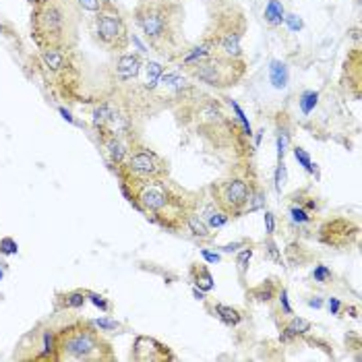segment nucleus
I'll return each mask as SVG.
<instances>
[{"label":"nucleus","mask_w":362,"mask_h":362,"mask_svg":"<svg viewBox=\"0 0 362 362\" xmlns=\"http://www.w3.org/2000/svg\"><path fill=\"white\" fill-rule=\"evenodd\" d=\"M191 279H193L195 286H199V288L205 290V292H209V290L214 288V278H211L209 269H207L203 263H195V265L191 267Z\"/></svg>","instance_id":"19"},{"label":"nucleus","mask_w":362,"mask_h":362,"mask_svg":"<svg viewBox=\"0 0 362 362\" xmlns=\"http://www.w3.org/2000/svg\"><path fill=\"white\" fill-rule=\"evenodd\" d=\"M310 321L303 319V317H290V321L281 327V335L279 339L281 341H292L296 337H305L310 332Z\"/></svg>","instance_id":"16"},{"label":"nucleus","mask_w":362,"mask_h":362,"mask_svg":"<svg viewBox=\"0 0 362 362\" xmlns=\"http://www.w3.org/2000/svg\"><path fill=\"white\" fill-rule=\"evenodd\" d=\"M185 73L199 83L209 85L214 89H230L236 87L247 77V60L226 54H209L185 62Z\"/></svg>","instance_id":"7"},{"label":"nucleus","mask_w":362,"mask_h":362,"mask_svg":"<svg viewBox=\"0 0 362 362\" xmlns=\"http://www.w3.org/2000/svg\"><path fill=\"white\" fill-rule=\"evenodd\" d=\"M327 307H329V310H332L334 315H337V313H339V308H341V303H339L337 298H329Z\"/></svg>","instance_id":"34"},{"label":"nucleus","mask_w":362,"mask_h":362,"mask_svg":"<svg viewBox=\"0 0 362 362\" xmlns=\"http://www.w3.org/2000/svg\"><path fill=\"white\" fill-rule=\"evenodd\" d=\"M245 33H247V17H245L243 8L236 4H226L220 11H216V15L211 17V23L205 31L201 44L193 50H187V54L182 56V64L209 54L240 58L243 56L240 40Z\"/></svg>","instance_id":"5"},{"label":"nucleus","mask_w":362,"mask_h":362,"mask_svg":"<svg viewBox=\"0 0 362 362\" xmlns=\"http://www.w3.org/2000/svg\"><path fill=\"white\" fill-rule=\"evenodd\" d=\"M294 156H296V160L303 164V166L307 168L308 172H313L315 168H313V162H310V158H308V153L305 149H300V147H294Z\"/></svg>","instance_id":"27"},{"label":"nucleus","mask_w":362,"mask_h":362,"mask_svg":"<svg viewBox=\"0 0 362 362\" xmlns=\"http://www.w3.org/2000/svg\"><path fill=\"white\" fill-rule=\"evenodd\" d=\"M317 98H319V95H317V91H307V93L303 95V100H300V106H303V110L307 112V114L313 110V106L317 104Z\"/></svg>","instance_id":"26"},{"label":"nucleus","mask_w":362,"mask_h":362,"mask_svg":"<svg viewBox=\"0 0 362 362\" xmlns=\"http://www.w3.org/2000/svg\"><path fill=\"white\" fill-rule=\"evenodd\" d=\"M203 257H205L209 263H218V261H220V257H218V255H214V252H209V251H203Z\"/></svg>","instance_id":"35"},{"label":"nucleus","mask_w":362,"mask_h":362,"mask_svg":"<svg viewBox=\"0 0 362 362\" xmlns=\"http://www.w3.org/2000/svg\"><path fill=\"white\" fill-rule=\"evenodd\" d=\"M133 358L139 362H160V361H174V354H170L168 346L160 344L153 337H137Z\"/></svg>","instance_id":"13"},{"label":"nucleus","mask_w":362,"mask_h":362,"mask_svg":"<svg viewBox=\"0 0 362 362\" xmlns=\"http://www.w3.org/2000/svg\"><path fill=\"white\" fill-rule=\"evenodd\" d=\"M251 257H252V249H245V251L238 255L236 263H238V267H240V272H243V274L247 272V267H249V261H251Z\"/></svg>","instance_id":"28"},{"label":"nucleus","mask_w":362,"mask_h":362,"mask_svg":"<svg viewBox=\"0 0 362 362\" xmlns=\"http://www.w3.org/2000/svg\"><path fill=\"white\" fill-rule=\"evenodd\" d=\"M93 35L95 42L114 54H122L131 44V33L122 11L114 0H102L93 17Z\"/></svg>","instance_id":"8"},{"label":"nucleus","mask_w":362,"mask_h":362,"mask_svg":"<svg viewBox=\"0 0 362 362\" xmlns=\"http://www.w3.org/2000/svg\"><path fill=\"white\" fill-rule=\"evenodd\" d=\"M290 220L296 223V226H307V223H313V214L307 211L305 207L300 205H290Z\"/></svg>","instance_id":"23"},{"label":"nucleus","mask_w":362,"mask_h":362,"mask_svg":"<svg viewBox=\"0 0 362 362\" xmlns=\"http://www.w3.org/2000/svg\"><path fill=\"white\" fill-rule=\"evenodd\" d=\"M278 292H279V286L274 284V279H267V281H263L261 286L252 288L251 296L255 298V300H259V303H269Z\"/></svg>","instance_id":"20"},{"label":"nucleus","mask_w":362,"mask_h":362,"mask_svg":"<svg viewBox=\"0 0 362 362\" xmlns=\"http://www.w3.org/2000/svg\"><path fill=\"white\" fill-rule=\"evenodd\" d=\"M267 249L272 252V257H276L279 261V255H278V249H276V245H274V240H267Z\"/></svg>","instance_id":"36"},{"label":"nucleus","mask_w":362,"mask_h":362,"mask_svg":"<svg viewBox=\"0 0 362 362\" xmlns=\"http://www.w3.org/2000/svg\"><path fill=\"white\" fill-rule=\"evenodd\" d=\"M358 238V226L346 218H334L319 226V240L332 249H346Z\"/></svg>","instance_id":"11"},{"label":"nucleus","mask_w":362,"mask_h":362,"mask_svg":"<svg viewBox=\"0 0 362 362\" xmlns=\"http://www.w3.org/2000/svg\"><path fill=\"white\" fill-rule=\"evenodd\" d=\"M265 21L269 25H279L284 21V8L278 0H269V6L265 8Z\"/></svg>","instance_id":"22"},{"label":"nucleus","mask_w":362,"mask_h":362,"mask_svg":"<svg viewBox=\"0 0 362 362\" xmlns=\"http://www.w3.org/2000/svg\"><path fill=\"white\" fill-rule=\"evenodd\" d=\"M209 193L216 207L228 218H240L243 214L249 211L255 187L245 178H226L220 182H214Z\"/></svg>","instance_id":"10"},{"label":"nucleus","mask_w":362,"mask_h":362,"mask_svg":"<svg viewBox=\"0 0 362 362\" xmlns=\"http://www.w3.org/2000/svg\"><path fill=\"white\" fill-rule=\"evenodd\" d=\"M216 315H218V319L226 323V325H238L240 323V313L236 310V308L232 307H226V305H216Z\"/></svg>","instance_id":"21"},{"label":"nucleus","mask_w":362,"mask_h":362,"mask_svg":"<svg viewBox=\"0 0 362 362\" xmlns=\"http://www.w3.org/2000/svg\"><path fill=\"white\" fill-rule=\"evenodd\" d=\"M0 247H2V252H15L17 251V245L11 240V238H4L2 243H0Z\"/></svg>","instance_id":"32"},{"label":"nucleus","mask_w":362,"mask_h":362,"mask_svg":"<svg viewBox=\"0 0 362 362\" xmlns=\"http://www.w3.org/2000/svg\"><path fill=\"white\" fill-rule=\"evenodd\" d=\"M141 71V58L135 54H127L122 56L120 60H118V64H116V77H118V81H131V79H135L137 75H139Z\"/></svg>","instance_id":"15"},{"label":"nucleus","mask_w":362,"mask_h":362,"mask_svg":"<svg viewBox=\"0 0 362 362\" xmlns=\"http://www.w3.org/2000/svg\"><path fill=\"white\" fill-rule=\"evenodd\" d=\"M265 223H267V234L272 236L274 234V214H265Z\"/></svg>","instance_id":"33"},{"label":"nucleus","mask_w":362,"mask_h":362,"mask_svg":"<svg viewBox=\"0 0 362 362\" xmlns=\"http://www.w3.org/2000/svg\"><path fill=\"white\" fill-rule=\"evenodd\" d=\"M120 182H149V180H164L170 176V168L162 156L153 149L141 145L139 141L131 147L127 160L120 166L114 168Z\"/></svg>","instance_id":"9"},{"label":"nucleus","mask_w":362,"mask_h":362,"mask_svg":"<svg viewBox=\"0 0 362 362\" xmlns=\"http://www.w3.org/2000/svg\"><path fill=\"white\" fill-rule=\"evenodd\" d=\"M87 290H73L66 294H58L54 300V308L64 313V310H73V308H81L87 303Z\"/></svg>","instance_id":"17"},{"label":"nucleus","mask_w":362,"mask_h":362,"mask_svg":"<svg viewBox=\"0 0 362 362\" xmlns=\"http://www.w3.org/2000/svg\"><path fill=\"white\" fill-rule=\"evenodd\" d=\"M58 362H114L112 344L98 325L87 319H71L56 327Z\"/></svg>","instance_id":"4"},{"label":"nucleus","mask_w":362,"mask_h":362,"mask_svg":"<svg viewBox=\"0 0 362 362\" xmlns=\"http://www.w3.org/2000/svg\"><path fill=\"white\" fill-rule=\"evenodd\" d=\"M284 182H286V166H284V162H279L278 170H276V189H278L279 193H281Z\"/></svg>","instance_id":"30"},{"label":"nucleus","mask_w":362,"mask_h":362,"mask_svg":"<svg viewBox=\"0 0 362 362\" xmlns=\"http://www.w3.org/2000/svg\"><path fill=\"white\" fill-rule=\"evenodd\" d=\"M120 189L139 211L172 232L182 230L187 226L189 214L197 211L195 197L174 189L168 178L131 185L120 182Z\"/></svg>","instance_id":"2"},{"label":"nucleus","mask_w":362,"mask_h":362,"mask_svg":"<svg viewBox=\"0 0 362 362\" xmlns=\"http://www.w3.org/2000/svg\"><path fill=\"white\" fill-rule=\"evenodd\" d=\"M272 81L276 87H286L288 81V71L281 62H272Z\"/></svg>","instance_id":"24"},{"label":"nucleus","mask_w":362,"mask_h":362,"mask_svg":"<svg viewBox=\"0 0 362 362\" xmlns=\"http://www.w3.org/2000/svg\"><path fill=\"white\" fill-rule=\"evenodd\" d=\"M98 141H100V145H102V149H104V153H106L108 162H110L114 168L120 166V164L127 160V156H129L131 147L137 143V141H135V143H131V141L120 139V137L110 135V133H98Z\"/></svg>","instance_id":"14"},{"label":"nucleus","mask_w":362,"mask_h":362,"mask_svg":"<svg viewBox=\"0 0 362 362\" xmlns=\"http://www.w3.org/2000/svg\"><path fill=\"white\" fill-rule=\"evenodd\" d=\"M29 29L37 50H73L79 42L83 8L77 0H29Z\"/></svg>","instance_id":"1"},{"label":"nucleus","mask_w":362,"mask_h":362,"mask_svg":"<svg viewBox=\"0 0 362 362\" xmlns=\"http://www.w3.org/2000/svg\"><path fill=\"white\" fill-rule=\"evenodd\" d=\"M313 278H315V281H319V284H329L334 279V276H332V272L325 265H317L315 272H313Z\"/></svg>","instance_id":"25"},{"label":"nucleus","mask_w":362,"mask_h":362,"mask_svg":"<svg viewBox=\"0 0 362 362\" xmlns=\"http://www.w3.org/2000/svg\"><path fill=\"white\" fill-rule=\"evenodd\" d=\"M341 89L352 95L354 100H361L362 93V52L361 48H354L348 52L344 71H341Z\"/></svg>","instance_id":"12"},{"label":"nucleus","mask_w":362,"mask_h":362,"mask_svg":"<svg viewBox=\"0 0 362 362\" xmlns=\"http://www.w3.org/2000/svg\"><path fill=\"white\" fill-rule=\"evenodd\" d=\"M95 325H98V329H100V332H104V329H112V332H116V329H120V327H122L120 323L110 321V319H100V321H95Z\"/></svg>","instance_id":"29"},{"label":"nucleus","mask_w":362,"mask_h":362,"mask_svg":"<svg viewBox=\"0 0 362 362\" xmlns=\"http://www.w3.org/2000/svg\"><path fill=\"white\" fill-rule=\"evenodd\" d=\"M185 228H189V230L193 232V236L201 238V240H211V238H214V234H211L209 226L205 223V220H203L197 211H191V214H189V218H187V226H185Z\"/></svg>","instance_id":"18"},{"label":"nucleus","mask_w":362,"mask_h":362,"mask_svg":"<svg viewBox=\"0 0 362 362\" xmlns=\"http://www.w3.org/2000/svg\"><path fill=\"white\" fill-rule=\"evenodd\" d=\"M37 71L58 100L77 102L83 87V71L73 50H40L35 56Z\"/></svg>","instance_id":"6"},{"label":"nucleus","mask_w":362,"mask_h":362,"mask_svg":"<svg viewBox=\"0 0 362 362\" xmlns=\"http://www.w3.org/2000/svg\"><path fill=\"white\" fill-rule=\"evenodd\" d=\"M164 2H182V0H164Z\"/></svg>","instance_id":"37"},{"label":"nucleus","mask_w":362,"mask_h":362,"mask_svg":"<svg viewBox=\"0 0 362 362\" xmlns=\"http://www.w3.org/2000/svg\"><path fill=\"white\" fill-rule=\"evenodd\" d=\"M87 296H89V298H91V300H93V303H95L98 307L102 308V310H110V305H108V303L104 300V296H98V294H91V292H89Z\"/></svg>","instance_id":"31"},{"label":"nucleus","mask_w":362,"mask_h":362,"mask_svg":"<svg viewBox=\"0 0 362 362\" xmlns=\"http://www.w3.org/2000/svg\"><path fill=\"white\" fill-rule=\"evenodd\" d=\"M135 23L143 37L160 56L176 60L187 54L185 48V8L182 2L139 0L135 6Z\"/></svg>","instance_id":"3"}]
</instances>
